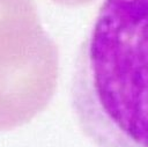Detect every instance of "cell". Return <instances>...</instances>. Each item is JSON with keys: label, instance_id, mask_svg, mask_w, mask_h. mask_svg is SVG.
<instances>
[{"label": "cell", "instance_id": "cell-1", "mask_svg": "<svg viewBox=\"0 0 148 147\" xmlns=\"http://www.w3.org/2000/svg\"><path fill=\"white\" fill-rule=\"evenodd\" d=\"M69 103L94 147H148V0H103L76 53Z\"/></svg>", "mask_w": 148, "mask_h": 147}, {"label": "cell", "instance_id": "cell-3", "mask_svg": "<svg viewBox=\"0 0 148 147\" xmlns=\"http://www.w3.org/2000/svg\"><path fill=\"white\" fill-rule=\"evenodd\" d=\"M30 7H34L31 0H0V20Z\"/></svg>", "mask_w": 148, "mask_h": 147}, {"label": "cell", "instance_id": "cell-2", "mask_svg": "<svg viewBox=\"0 0 148 147\" xmlns=\"http://www.w3.org/2000/svg\"><path fill=\"white\" fill-rule=\"evenodd\" d=\"M58 52L35 8L0 20V131L23 125L51 100Z\"/></svg>", "mask_w": 148, "mask_h": 147}]
</instances>
